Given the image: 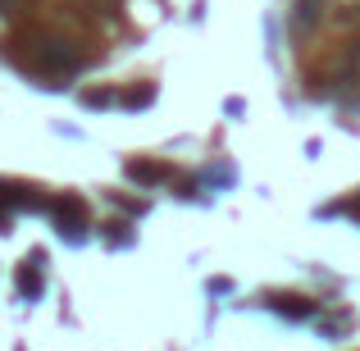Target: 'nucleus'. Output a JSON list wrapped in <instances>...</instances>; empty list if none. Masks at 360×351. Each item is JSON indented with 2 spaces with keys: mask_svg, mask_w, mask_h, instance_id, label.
I'll use <instances>...</instances> for the list:
<instances>
[{
  "mask_svg": "<svg viewBox=\"0 0 360 351\" xmlns=\"http://www.w3.org/2000/svg\"><path fill=\"white\" fill-rule=\"evenodd\" d=\"M356 215H360V205H356Z\"/></svg>",
  "mask_w": 360,
  "mask_h": 351,
  "instance_id": "f257e3e1",
  "label": "nucleus"
}]
</instances>
